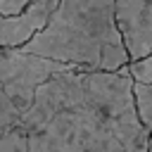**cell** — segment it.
Wrapping results in <instances>:
<instances>
[{"label":"cell","mask_w":152,"mask_h":152,"mask_svg":"<svg viewBox=\"0 0 152 152\" xmlns=\"http://www.w3.org/2000/svg\"><path fill=\"white\" fill-rule=\"evenodd\" d=\"M31 0H0V17H10V14H19L28 7Z\"/></svg>","instance_id":"9c48e42d"},{"label":"cell","mask_w":152,"mask_h":152,"mask_svg":"<svg viewBox=\"0 0 152 152\" xmlns=\"http://www.w3.org/2000/svg\"><path fill=\"white\" fill-rule=\"evenodd\" d=\"M0 152H31L24 124L0 126Z\"/></svg>","instance_id":"5b68a950"},{"label":"cell","mask_w":152,"mask_h":152,"mask_svg":"<svg viewBox=\"0 0 152 152\" xmlns=\"http://www.w3.org/2000/svg\"><path fill=\"white\" fill-rule=\"evenodd\" d=\"M128 71H131L133 81H140V83H152V55H147L145 59L131 62V64H128Z\"/></svg>","instance_id":"ba28073f"},{"label":"cell","mask_w":152,"mask_h":152,"mask_svg":"<svg viewBox=\"0 0 152 152\" xmlns=\"http://www.w3.org/2000/svg\"><path fill=\"white\" fill-rule=\"evenodd\" d=\"M21 119H24V112L14 104V100L7 95V90L0 83V126H17L21 124Z\"/></svg>","instance_id":"52a82bcc"},{"label":"cell","mask_w":152,"mask_h":152,"mask_svg":"<svg viewBox=\"0 0 152 152\" xmlns=\"http://www.w3.org/2000/svg\"><path fill=\"white\" fill-rule=\"evenodd\" d=\"M133 93H135L138 114H140V119L147 128V135H150V152H152V83L133 81Z\"/></svg>","instance_id":"8992f818"},{"label":"cell","mask_w":152,"mask_h":152,"mask_svg":"<svg viewBox=\"0 0 152 152\" xmlns=\"http://www.w3.org/2000/svg\"><path fill=\"white\" fill-rule=\"evenodd\" d=\"M31 152H150L128 64L48 78L21 119Z\"/></svg>","instance_id":"6da1fadb"},{"label":"cell","mask_w":152,"mask_h":152,"mask_svg":"<svg viewBox=\"0 0 152 152\" xmlns=\"http://www.w3.org/2000/svg\"><path fill=\"white\" fill-rule=\"evenodd\" d=\"M71 69L76 66L26 52L21 48H0V83L24 114L33 104L36 90L48 78Z\"/></svg>","instance_id":"3957f363"},{"label":"cell","mask_w":152,"mask_h":152,"mask_svg":"<svg viewBox=\"0 0 152 152\" xmlns=\"http://www.w3.org/2000/svg\"><path fill=\"white\" fill-rule=\"evenodd\" d=\"M21 50L93 71H116L131 64L114 0H59L48 24Z\"/></svg>","instance_id":"7a4b0ae2"},{"label":"cell","mask_w":152,"mask_h":152,"mask_svg":"<svg viewBox=\"0 0 152 152\" xmlns=\"http://www.w3.org/2000/svg\"><path fill=\"white\" fill-rule=\"evenodd\" d=\"M114 17L131 62L152 55V0H114Z\"/></svg>","instance_id":"277c9868"}]
</instances>
